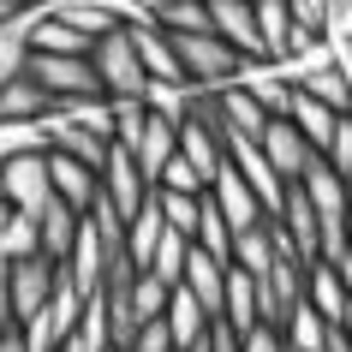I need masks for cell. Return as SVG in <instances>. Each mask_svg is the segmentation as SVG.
<instances>
[{
	"label": "cell",
	"mask_w": 352,
	"mask_h": 352,
	"mask_svg": "<svg viewBox=\"0 0 352 352\" xmlns=\"http://www.w3.org/2000/svg\"><path fill=\"white\" fill-rule=\"evenodd\" d=\"M6 269H12V263H6V251H0V280H6Z\"/></svg>",
	"instance_id": "obj_39"
},
{
	"label": "cell",
	"mask_w": 352,
	"mask_h": 352,
	"mask_svg": "<svg viewBox=\"0 0 352 352\" xmlns=\"http://www.w3.org/2000/svg\"><path fill=\"white\" fill-rule=\"evenodd\" d=\"M305 305H311L329 329L346 316L352 298H346V287H340V275H334V263H311V269H305Z\"/></svg>",
	"instance_id": "obj_18"
},
{
	"label": "cell",
	"mask_w": 352,
	"mask_h": 352,
	"mask_svg": "<svg viewBox=\"0 0 352 352\" xmlns=\"http://www.w3.org/2000/svg\"><path fill=\"white\" fill-rule=\"evenodd\" d=\"M191 352H215V346H209V340H204V346H191Z\"/></svg>",
	"instance_id": "obj_41"
},
{
	"label": "cell",
	"mask_w": 352,
	"mask_h": 352,
	"mask_svg": "<svg viewBox=\"0 0 352 352\" xmlns=\"http://www.w3.org/2000/svg\"><path fill=\"white\" fill-rule=\"evenodd\" d=\"M90 66H96V78H102V96H108V102H149V72H144V60H138V48H131L126 30H113V36L96 42Z\"/></svg>",
	"instance_id": "obj_1"
},
{
	"label": "cell",
	"mask_w": 352,
	"mask_h": 352,
	"mask_svg": "<svg viewBox=\"0 0 352 352\" xmlns=\"http://www.w3.org/2000/svg\"><path fill=\"white\" fill-rule=\"evenodd\" d=\"M84 305H90V298L78 293L72 275L60 269V287H54V298H48V311H42L36 322H24V329H19L24 346H30V352H60L78 329H84Z\"/></svg>",
	"instance_id": "obj_2"
},
{
	"label": "cell",
	"mask_w": 352,
	"mask_h": 352,
	"mask_svg": "<svg viewBox=\"0 0 352 352\" xmlns=\"http://www.w3.org/2000/svg\"><path fill=\"white\" fill-rule=\"evenodd\" d=\"M209 204L221 209V221H227V233H233V251H239V239L245 233H257V227H269V209L257 204V191L245 186L233 167H221L215 173V186H209Z\"/></svg>",
	"instance_id": "obj_3"
},
{
	"label": "cell",
	"mask_w": 352,
	"mask_h": 352,
	"mask_svg": "<svg viewBox=\"0 0 352 352\" xmlns=\"http://www.w3.org/2000/svg\"><path fill=\"white\" fill-rule=\"evenodd\" d=\"M131 352H179V346H173V334H167V322H144V334L131 340Z\"/></svg>",
	"instance_id": "obj_31"
},
{
	"label": "cell",
	"mask_w": 352,
	"mask_h": 352,
	"mask_svg": "<svg viewBox=\"0 0 352 352\" xmlns=\"http://www.w3.org/2000/svg\"><path fill=\"white\" fill-rule=\"evenodd\" d=\"M19 334V316H12V298H6V280H0V340Z\"/></svg>",
	"instance_id": "obj_33"
},
{
	"label": "cell",
	"mask_w": 352,
	"mask_h": 352,
	"mask_svg": "<svg viewBox=\"0 0 352 352\" xmlns=\"http://www.w3.org/2000/svg\"><path fill=\"white\" fill-rule=\"evenodd\" d=\"M30 54H66V60H90V54H96V42H90V36H78V30H66L60 19H48V6H42L36 30H30Z\"/></svg>",
	"instance_id": "obj_20"
},
{
	"label": "cell",
	"mask_w": 352,
	"mask_h": 352,
	"mask_svg": "<svg viewBox=\"0 0 352 352\" xmlns=\"http://www.w3.org/2000/svg\"><path fill=\"white\" fill-rule=\"evenodd\" d=\"M293 126H298V138H305L316 155H329V149H334V126H340V113L316 108L311 96H298V102H293Z\"/></svg>",
	"instance_id": "obj_23"
},
{
	"label": "cell",
	"mask_w": 352,
	"mask_h": 352,
	"mask_svg": "<svg viewBox=\"0 0 352 352\" xmlns=\"http://www.w3.org/2000/svg\"><path fill=\"white\" fill-rule=\"evenodd\" d=\"M239 352H287V340H280V329L263 322L257 334H245V340H239Z\"/></svg>",
	"instance_id": "obj_32"
},
{
	"label": "cell",
	"mask_w": 352,
	"mask_h": 352,
	"mask_svg": "<svg viewBox=\"0 0 352 352\" xmlns=\"http://www.w3.org/2000/svg\"><path fill=\"white\" fill-rule=\"evenodd\" d=\"M19 12H24V6H19V0H0V30H6V24H12V19H19Z\"/></svg>",
	"instance_id": "obj_35"
},
{
	"label": "cell",
	"mask_w": 352,
	"mask_h": 352,
	"mask_svg": "<svg viewBox=\"0 0 352 352\" xmlns=\"http://www.w3.org/2000/svg\"><path fill=\"white\" fill-rule=\"evenodd\" d=\"M167 334H173V346L179 352H191V346H204L209 334H215V316L204 311V305H197V298L186 293V287H173V298H167Z\"/></svg>",
	"instance_id": "obj_13"
},
{
	"label": "cell",
	"mask_w": 352,
	"mask_h": 352,
	"mask_svg": "<svg viewBox=\"0 0 352 352\" xmlns=\"http://www.w3.org/2000/svg\"><path fill=\"white\" fill-rule=\"evenodd\" d=\"M334 329H340V340H346V346H352V305H346V316H340Z\"/></svg>",
	"instance_id": "obj_37"
},
{
	"label": "cell",
	"mask_w": 352,
	"mask_h": 352,
	"mask_svg": "<svg viewBox=\"0 0 352 352\" xmlns=\"http://www.w3.org/2000/svg\"><path fill=\"white\" fill-rule=\"evenodd\" d=\"M6 221H12V209H6V204H0V227H6Z\"/></svg>",
	"instance_id": "obj_38"
},
{
	"label": "cell",
	"mask_w": 352,
	"mask_h": 352,
	"mask_svg": "<svg viewBox=\"0 0 352 352\" xmlns=\"http://www.w3.org/2000/svg\"><path fill=\"white\" fill-rule=\"evenodd\" d=\"M36 227H42V257L54 263V269H66V263H72L78 233H84V215H78V209H66V204L54 197V204L36 215Z\"/></svg>",
	"instance_id": "obj_14"
},
{
	"label": "cell",
	"mask_w": 352,
	"mask_h": 352,
	"mask_svg": "<svg viewBox=\"0 0 352 352\" xmlns=\"http://www.w3.org/2000/svg\"><path fill=\"white\" fill-rule=\"evenodd\" d=\"M0 186H6L12 215H30V221L54 204V186H48V155H24V162L0 167Z\"/></svg>",
	"instance_id": "obj_7"
},
{
	"label": "cell",
	"mask_w": 352,
	"mask_h": 352,
	"mask_svg": "<svg viewBox=\"0 0 352 352\" xmlns=\"http://www.w3.org/2000/svg\"><path fill=\"white\" fill-rule=\"evenodd\" d=\"M209 113H215V126H221V138H245V144H263V131H269V113H263V102L251 90H221L209 96Z\"/></svg>",
	"instance_id": "obj_9"
},
{
	"label": "cell",
	"mask_w": 352,
	"mask_h": 352,
	"mask_svg": "<svg viewBox=\"0 0 352 352\" xmlns=\"http://www.w3.org/2000/svg\"><path fill=\"white\" fill-rule=\"evenodd\" d=\"M280 340H287V352H329L334 329L311 311V305H293V311H287V322H280Z\"/></svg>",
	"instance_id": "obj_22"
},
{
	"label": "cell",
	"mask_w": 352,
	"mask_h": 352,
	"mask_svg": "<svg viewBox=\"0 0 352 352\" xmlns=\"http://www.w3.org/2000/svg\"><path fill=\"white\" fill-rule=\"evenodd\" d=\"M48 186H54V197L66 209H78V215H90L96 197H102V173L84 162H66V155H48Z\"/></svg>",
	"instance_id": "obj_10"
},
{
	"label": "cell",
	"mask_w": 352,
	"mask_h": 352,
	"mask_svg": "<svg viewBox=\"0 0 352 352\" xmlns=\"http://www.w3.org/2000/svg\"><path fill=\"white\" fill-rule=\"evenodd\" d=\"M334 275H340V287H346V298H352V257H340V263H334Z\"/></svg>",
	"instance_id": "obj_34"
},
{
	"label": "cell",
	"mask_w": 352,
	"mask_h": 352,
	"mask_svg": "<svg viewBox=\"0 0 352 352\" xmlns=\"http://www.w3.org/2000/svg\"><path fill=\"white\" fill-rule=\"evenodd\" d=\"M0 251H6V263H30V257H42V227L30 221V215H12V221L0 227Z\"/></svg>",
	"instance_id": "obj_26"
},
{
	"label": "cell",
	"mask_w": 352,
	"mask_h": 352,
	"mask_svg": "<svg viewBox=\"0 0 352 352\" xmlns=\"http://www.w3.org/2000/svg\"><path fill=\"white\" fill-rule=\"evenodd\" d=\"M36 19H42V6H24L19 19L0 30V90L19 84L24 66H30V30H36Z\"/></svg>",
	"instance_id": "obj_17"
},
{
	"label": "cell",
	"mask_w": 352,
	"mask_h": 352,
	"mask_svg": "<svg viewBox=\"0 0 352 352\" xmlns=\"http://www.w3.org/2000/svg\"><path fill=\"white\" fill-rule=\"evenodd\" d=\"M54 287H60V269L48 257H30V263H12V269H6V298H12L19 329H24V322H36V316L48 311Z\"/></svg>",
	"instance_id": "obj_4"
},
{
	"label": "cell",
	"mask_w": 352,
	"mask_h": 352,
	"mask_svg": "<svg viewBox=\"0 0 352 352\" xmlns=\"http://www.w3.org/2000/svg\"><path fill=\"white\" fill-rule=\"evenodd\" d=\"M0 352H30V346H24V334H6V340H0Z\"/></svg>",
	"instance_id": "obj_36"
},
{
	"label": "cell",
	"mask_w": 352,
	"mask_h": 352,
	"mask_svg": "<svg viewBox=\"0 0 352 352\" xmlns=\"http://www.w3.org/2000/svg\"><path fill=\"white\" fill-rule=\"evenodd\" d=\"M155 204L167 215V233H179V239H197V215H204V197H173V191H155Z\"/></svg>",
	"instance_id": "obj_27"
},
{
	"label": "cell",
	"mask_w": 352,
	"mask_h": 352,
	"mask_svg": "<svg viewBox=\"0 0 352 352\" xmlns=\"http://www.w3.org/2000/svg\"><path fill=\"white\" fill-rule=\"evenodd\" d=\"M227 275H233V263H215V257H204V251L191 245V257H186V280H179V287H186V293L197 298V305H204L215 322H221V311H227Z\"/></svg>",
	"instance_id": "obj_11"
},
{
	"label": "cell",
	"mask_w": 352,
	"mask_h": 352,
	"mask_svg": "<svg viewBox=\"0 0 352 352\" xmlns=\"http://www.w3.org/2000/svg\"><path fill=\"white\" fill-rule=\"evenodd\" d=\"M24 155H48V138H42V120H0V167L24 162Z\"/></svg>",
	"instance_id": "obj_24"
},
{
	"label": "cell",
	"mask_w": 352,
	"mask_h": 352,
	"mask_svg": "<svg viewBox=\"0 0 352 352\" xmlns=\"http://www.w3.org/2000/svg\"><path fill=\"white\" fill-rule=\"evenodd\" d=\"M346 257H352V227H346Z\"/></svg>",
	"instance_id": "obj_40"
},
{
	"label": "cell",
	"mask_w": 352,
	"mask_h": 352,
	"mask_svg": "<svg viewBox=\"0 0 352 352\" xmlns=\"http://www.w3.org/2000/svg\"><path fill=\"white\" fill-rule=\"evenodd\" d=\"M162 239H167V215H162V204L149 197V204H144V215H138V221L126 227V263L138 269V275H144L149 263H155V251H162Z\"/></svg>",
	"instance_id": "obj_19"
},
{
	"label": "cell",
	"mask_w": 352,
	"mask_h": 352,
	"mask_svg": "<svg viewBox=\"0 0 352 352\" xmlns=\"http://www.w3.org/2000/svg\"><path fill=\"white\" fill-rule=\"evenodd\" d=\"M48 108H54V102L42 96L36 78H19V84H6V90H0V120H24V126H30V120H42Z\"/></svg>",
	"instance_id": "obj_25"
},
{
	"label": "cell",
	"mask_w": 352,
	"mask_h": 352,
	"mask_svg": "<svg viewBox=\"0 0 352 352\" xmlns=\"http://www.w3.org/2000/svg\"><path fill=\"white\" fill-rule=\"evenodd\" d=\"M280 227H287V239L298 245V257H305V263H322V227H316V209H311V197H305V186H287Z\"/></svg>",
	"instance_id": "obj_15"
},
{
	"label": "cell",
	"mask_w": 352,
	"mask_h": 352,
	"mask_svg": "<svg viewBox=\"0 0 352 352\" xmlns=\"http://www.w3.org/2000/svg\"><path fill=\"white\" fill-rule=\"evenodd\" d=\"M167 298H173V287H162L155 275H138V280H131V311H138V322H162V316H167Z\"/></svg>",
	"instance_id": "obj_29"
},
{
	"label": "cell",
	"mask_w": 352,
	"mask_h": 352,
	"mask_svg": "<svg viewBox=\"0 0 352 352\" xmlns=\"http://www.w3.org/2000/svg\"><path fill=\"white\" fill-rule=\"evenodd\" d=\"M48 19H60L66 30L102 42V36L120 30V6H113V0H48Z\"/></svg>",
	"instance_id": "obj_12"
},
{
	"label": "cell",
	"mask_w": 352,
	"mask_h": 352,
	"mask_svg": "<svg viewBox=\"0 0 352 352\" xmlns=\"http://www.w3.org/2000/svg\"><path fill=\"white\" fill-rule=\"evenodd\" d=\"M186 257H191V245L179 239V233H167L162 251H155V263H149L144 275H155L162 287H179V280H186Z\"/></svg>",
	"instance_id": "obj_28"
},
{
	"label": "cell",
	"mask_w": 352,
	"mask_h": 352,
	"mask_svg": "<svg viewBox=\"0 0 352 352\" xmlns=\"http://www.w3.org/2000/svg\"><path fill=\"white\" fill-rule=\"evenodd\" d=\"M322 162H329L334 173H340V179H346V173H352V113H346V120H340V126H334V149H329V155H322Z\"/></svg>",
	"instance_id": "obj_30"
},
{
	"label": "cell",
	"mask_w": 352,
	"mask_h": 352,
	"mask_svg": "<svg viewBox=\"0 0 352 352\" xmlns=\"http://www.w3.org/2000/svg\"><path fill=\"white\" fill-rule=\"evenodd\" d=\"M257 149H263V162L275 167L280 186H305V173L322 162V155H316V149L298 138L293 120H269V131H263V144H257Z\"/></svg>",
	"instance_id": "obj_6"
},
{
	"label": "cell",
	"mask_w": 352,
	"mask_h": 352,
	"mask_svg": "<svg viewBox=\"0 0 352 352\" xmlns=\"http://www.w3.org/2000/svg\"><path fill=\"white\" fill-rule=\"evenodd\" d=\"M209 19H215V36H221L245 66H269L263 30H257V0H209Z\"/></svg>",
	"instance_id": "obj_5"
},
{
	"label": "cell",
	"mask_w": 352,
	"mask_h": 352,
	"mask_svg": "<svg viewBox=\"0 0 352 352\" xmlns=\"http://www.w3.org/2000/svg\"><path fill=\"white\" fill-rule=\"evenodd\" d=\"M155 24L167 36H209L215 19H209V0H155Z\"/></svg>",
	"instance_id": "obj_21"
},
{
	"label": "cell",
	"mask_w": 352,
	"mask_h": 352,
	"mask_svg": "<svg viewBox=\"0 0 352 352\" xmlns=\"http://www.w3.org/2000/svg\"><path fill=\"white\" fill-rule=\"evenodd\" d=\"M102 197H108V204L120 209V221L131 227L138 215H144V204L155 197V191H149V179L138 173V162H131L126 149H113V155H108V167H102Z\"/></svg>",
	"instance_id": "obj_8"
},
{
	"label": "cell",
	"mask_w": 352,
	"mask_h": 352,
	"mask_svg": "<svg viewBox=\"0 0 352 352\" xmlns=\"http://www.w3.org/2000/svg\"><path fill=\"white\" fill-rule=\"evenodd\" d=\"M293 90H298V96H311L316 108L340 113V120L352 113V78H346V66H340V60H334V66H316V72H305Z\"/></svg>",
	"instance_id": "obj_16"
}]
</instances>
